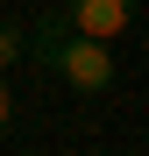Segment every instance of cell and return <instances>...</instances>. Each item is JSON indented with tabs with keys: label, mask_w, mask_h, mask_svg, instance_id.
<instances>
[{
	"label": "cell",
	"mask_w": 149,
	"mask_h": 156,
	"mask_svg": "<svg viewBox=\"0 0 149 156\" xmlns=\"http://www.w3.org/2000/svg\"><path fill=\"white\" fill-rule=\"evenodd\" d=\"M29 57L43 64V71H57L71 92H85V99H99L114 85V50L99 43V36H85V29H71L64 21V7L57 14H36V29H29Z\"/></svg>",
	"instance_id": "1"
},
{
	"label": "cell",
	"mask_w": 149,
	"mask_h": 156,
	"mask_svg": "<svg viewBox=\"0 0 149 156\" xmlns=\"http://www.w3.org/2000/svg\"><path fill=\"white\" fill-rule=\"evenodd\" d=\"M71 29H85L99 43H114V36H128V21H135V0H57Z\"/></svg>",
	"instance_id": "2"
},
{
	"label": "cell",
	"mask_w": 149,
	"mask_h": 156,
	"mask_svg": "<svg viewBox=\"0 0 149 156\" xmlns=\"http://www.w3.org/2000/svg\"><path fill=\"white\" fill-rule=\"evenodd\" d=\"M21 57H29V29H21V21H0V71L21 64Z\"/></svg>",
	"instance_id": "3"
},
{
	"label": "cell",
	"mask_w": 149,
	"mask_h": 156,
	"mask_svg": "<svg viewBox=\"0 0 149 156\" xmlns=\"http://www.w3.org/2000/svg\"><path fill=\"white\" fill-rule=\"evenodd\" d=\"M7 121H14V92L0 85V142H7Z\"/></svg>",
	"instance_id": "4"
}]
</instances>
